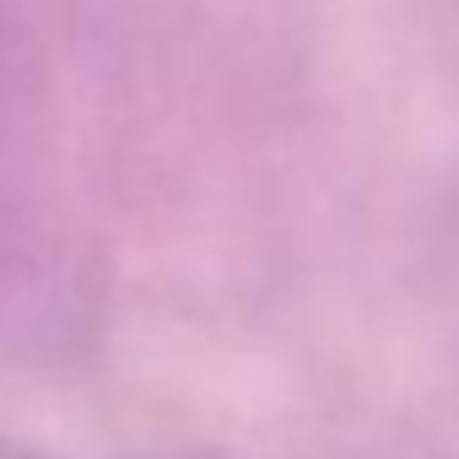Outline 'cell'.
<instances>
[{
    "instance_id": "cell-1",
    "label": "cell",
    "mask_w": 459,
    "mask_h": 459,
    "mask_svg": "<svg viewBox=\"0 0 459 459\" xmlns=\"http://www.w3.org/2000/svg\"><path fill=\"white\" fill-rule=\"evenodd\" d=\"M0 459H60L49 448H28V443H0Z\"/></svg>"
}]
</instances>
